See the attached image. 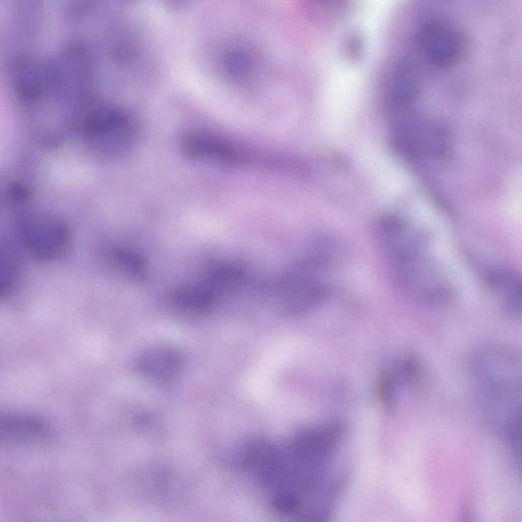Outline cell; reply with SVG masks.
I'll list each match as a JSON object with an SVG mask.
<instances>
[{
  "mask_svg": "<svg viewBox=\"0 0 522 522\" xmlns=\"http://www.w3.org/2000/svg\"><path fill=\"white\" fill-rule=\"evenodd\" d=\"M471 373L482 408L511 441L520 437L522 367L512 349L491 345L480 349Z\"/></svg>",
  "mask_w": 522,
  "mask_h": 522,
  "instance_id": "cell-1",
  "label": "cell"
},
{
  "mask_svg": "<svg viewBox=\"0 0 522 522\" xmlns=\"http://www.w3.org/2000/svg\"><path fill=\"white\" fill-rule=\"evenodd\" d=\"M113 264L124 275L136 278L144 273V261L130 249H117L112 253Z\"/></svg>",
  "mask_w": 522,
  "mask_h": 522,
  "instance_id": "cell-13",
  "label": "cell"
},
{
  "mask_svg": "<svg viewBox=\"0 0 522 522\" xmlns=\"http://www.w3.org/2000/svg\"><path fill=\"white\" fill-rule=\"evenodd\" d=\"M461 522H475L471 509H469V508L465 509V511L462 515Z\"/></svg>",
  "mask_w": 522,
  "mask_h": 522,
  "instance_id": "cell-17",
  "label": "cell"
},
{
  "mask_svg": "<svg viewBox=\"0 0 522 522\" xmlns=\"http://www.w3.org/2000/svg\"><path fill=\"white\" fill-rule=\"evenodd\" d=\"M303 522H328V518L325 513H316L306 518Z\"/></svg>",
  "mask_w": 522,
  "mask_h": 522,
  "instance_id": "cell-16",
  "label": "cell"
},
{
  "mask_svg": "<svg viewBox=\"0 0 522 522\" xmlns=\"http://www.w3.org/2000/svg\"><path fill=\"white\" fill-rule=\"evenodd\" d=\"M424 57L438 67H449L458 62L463 52V38L456 27L443 21L431 22L420 34Z\"/></svg>",
  "mask_w": 522,
  "mask_h": 522,
  "instance_id": "cell-5",
  "label": "cell"
},
{
  "mask_svg": "<svg viewBox=\"0 0 522 522\" xmlns=\"http://www.w3.org/2000/svg\"><path fill=\"white\" fill-rule=\"evenodd\" d=\"M184 364L180 350L170 346H155L145 350L137 362V370L146 379L167 381L177 376Z\"/></svg>",
  "mask_w": 522,
  "mask_h": 522,
  "instance_id": "cell-7",
  "label": "cell"
},
{
  "mask_svg": "<svg viewBox=\"0 0 522 522\" xmlns=\"http://www.w3.org/2000/svg\"><path fill=\"white\" fill-rule=\"evenodd\" d=\"M384 254L400 287L412 298L429 305H441L452 297L449 281L427 252L423 241L400 224L381 232Z\"/></svg>",
  "mask_w": 522,
  "mask_h": 522,
  "instance_id": "cell-2",
  "label": "cell"
},
{
  "mask_svg": "<svg viewBox=\"0 0 522 522\" xmlns=\"http://www.w3.org/2000/svg\"><path fill=\"white\" fill-rule=\"evenodd\" d=\"M21 240L30 255L38 260H56L66 253L70 244L67 227L55 219L33 218L21 228Z\"/></svg>",
  "mask_w": 522,
  "mask_h": 522,
  "instance_id": "cell-3",
  "label": "cell"
},
{
  "mask_svg": "<svg viewBox=\"0 0 522 522\" xmlns=\"http://www.w3.org/2000/svg\"><path fill=\"white\" fill-rule=\"evenodd\" d=\"M89 135L98 150L112 156L127 153L135 139L132 121L123 113L106 110L96 113L89 122Z\"/></svg>",
  "mask_w": 522,
  "mask_h": 522,
  "instance_id": "cell-4",
  "label": "cell"
},
{
  "mask_svg": "<svg viewBox=\"0 0 522 522\" xmlns=\"http://www.w3.org/2000/svg\"><path fill=\"white\" fill-rule=\"evenodd\" d=\"M170 305L184 315H202L214 304V291L204 286H187L174 291Z\"/></svg>",
  "mask_w": 522,
  "mask_h": 522,
  "instance_id": "cell-9",
  "label": "cell"
},
{
  "mask_svg": "<svg viewBox=\"0 0 522 522\" xmlns=\"http://www.w3.org/2000/svg\"><path fill=\"white\" fill-rule=\"evenodd\" d=\"M325 297L326 289L320 282L304 277L287 279L278 291L281 307L293 315L315 308Z\"/></svg>",
  "mask_w": 522,
  "mask_h": 522,
  "instance_id": "cell-6",
  "label": "cell"
},
{
  "mask_svg": "<svg viewBox=\"0 0 522 522\" xmlns=\"http://www.w3.org/2000/svg\"><path fill=\"white\" fill-rule=\"evenodd\" d=\"M243 278V271L233 265L218 267L211 275V289L233 287Z\"/></svg>",
  "mask_w": 522,
  "mask_h": 522,
  "instance_id": "cell-15",
  "label": "cell"
},
{
  "mask_svg": "<svg viewBox=\"0 0 522 522\" xmlns=\"http://www.w3.org/2000/svg\"><path fill=\"white\" fill-rule=\"evenodd\" d=\"M46 426L34 416L8 414L0 416V442L26 444L45 438Z\"/></svg>",
  "mask_w": 522,
  "mask_h": 522,
  "instance_id": "cell-8",
  "label": "cell"
},
{
  "mask_svg": "<svg viewBox=\"0 0 522 522\" xmlns=\"http://www.w3.org/2000/svg\"><path fill=\"white\" fill-rule=\"evenodd\" d=\"M184 146L195 158L205 161L229 162L235 156L226 142L206 134H191L184 140Z\"/></svg>",
  "mask_w": 522,
  "mask_h": 522,
  "instance_id": "cell-10",
  "label": "cell"
},
{
  "mask_svg": "<svg viewBox=\"0 0 522 522\" xmlns=\"http://www.w3.org/2000/svg\"><path fill=\"white\" fill-rule=\"evenodd\" d=\"M22 275L19 257L10 248L0 247V298L13 293Z\"/></svg>",
  "mask_w": 522,
  "mask_h": 522,
  "instance_id": "cell-11",
  "label": "cell"
},
{
  "mask_svg": "<svg viewBox=\"0 0 522 522\" xmlns=\"http://www.w3.org/2000/svg\"><path fill=\"white\" fill-rule=\"evenodd\" d=\"M493 290L504 306L512 311H520V285L518 279L505 271H496L490 278Z\"/></svg>",
  "mask_w": 522,
  "mask_h": 522,
  "instance_id": "cell-12",
  "label": "cell"
},
{
  "mask_svg": "<svg viewBox=\"0 0 522 522\" xmlns=\"http://www.w3.org/2000/svg\"><path fill=\"white\" fill-rule=\"evenodd\" d=\"M394 82V92L400 101L409 103L415 99L419 92V80L410 69H401Z\"/></svg>",
  "mask_w": 522,
  "mask_h": 522,
  "instance_id": "cell-14",
  "label": "cell"
}]
</instances>
